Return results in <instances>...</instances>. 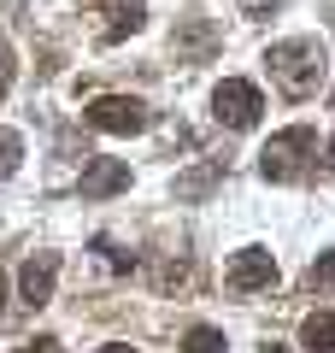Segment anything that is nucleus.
<instances>
[{
  "mask_svg": "<svg viewBox=\"0 0 335 353\" xmlns=\"http://www.w3.org/2000/svg\"><path fill=\"white\" fill-rule=\"evenodd\" d=\"M265 65H271V83L283 88L288 101H312V94H318V83H323V41H312V36L271 41Z\"/></svg>",
  "mask_w": 335,
  "mask_h": 353,
  "instance_id": "1",
  "label": "nucleus"
},
{
  "mask_svg": "<svg viewBox=\"0 0 335 353\" xmlns=\"http://www.w3.org/2000/svg\"><path fill=\"white\" fill-rule=\"evenodd\" d=\"M83 6H100L106 12V41H124L148 24V6L141 0H83Z\"/></svg>",
  "mask_w": 335,
  "mask_h": 353,
  "instance_id": "9",
  "label": "nucleus"
},
{
  "mask_svg": "<svg viewBox=\"0 0 335 353\" xmlns=\"http://www.w3.org/2000/svg\"><path fill=\"white\" fill-rule=\"evenodd\" d=\"M100 353H136V347H124V341H112V347H100Z\"/></svg>",
  "mask_w": 335,
  "mask_h": 353,
  "instance_id": "19",
  "label": "nucleus"
},
{
  "mask_svg": "<svg viewBox=\"0 0 335 353\" xmlns=\"http://www.w3.org/2000/svg\"><path fill=\"white\" fill-rule=\"evenodd\" d=\"M259 353H288V347H283V341H265V347H259Z\"/></svg>",
  "mask_w": 335,
  "mask_h": 353,
  "instance_id": "20",
  "label": "nucleus"
},
{
  "mask_svg": "<svg viewBox=\"0 0 335 353\" xmlns=\"http://www.w3.org/2000/svg\"><path fill=\"white\" fill-rule=\"evenodd\" d=\"M276 6H283V0H241V12H247V18H271Z\"/></svg>",
  "mask_w": 335,
  "mask_h": 353,
  "instance_id": "16",
  "label": "nucleus"
},
{
  "mask_svg": "<svg viewBox=\"0 0 335 353\" xmlns=\"http://www.w3.org/2000/svg\"><path fill=\"white\" fill-rule=\"evenodd\" d=\"M12 77H18V59H12V48H6V36H0V94L12 88Z\"/></svg>",
  "mask_w": 335,
  "mask_h": 353,
  "instance_id": "15",
  "label": "nucleus"
},
{
  "mask_svg": "<svg viewBox=\"0 0 335 353\" xmlns=\"http://www.w3.org/2000/svg\"><path fill=\"white\" fill-rule=\"evenodd\" d=\"M306 289H312V294H329V289H335V248L323 253V259H312V271H306Z\"/></svg>",
  "mask_w": 335,
  "mask_h": 353,
  "instance_id": "13",
  "label": "nucleus"
},
{
  "mask_svg": "<svg viewBox=\"0 0 335 353\" xmlns=\"http://www.w3.org/2000/svg\"><path fill=\"white\" fill-rule=\"evenodd\" d=\"M300 341L312 353H335V312H306L300 318Z\"/></svg>",
  "mask_w": 335,
  "mask_h": 353,
  "instance_id": "11",
  "label": "nucleus"
},
{
  "mask_svg": "<svg viewBox=\"0 0 335 353\" xmlns=\"http://www.w3.org/2000/svg\"><path fill=\"white\" fill-rule=\"evenodd\" d=\"M83 118L94 130H106V136H141V130L153 124V112L141 101H130V94H100V101L83 106Z\"/></svg>",
  "mask_w": 335,
  "mask_h": 353,
  "instance_id": "4",
  "label": "nucleus"
},
{
  "mask_svg": "<svg viewBox=\"0 0 335 353\" xmlns=\"http://www.w3.org/2000/svg\"><path fill=\"white\" fill-rule=\"evenodd\" d=\"M312 153H318V136L306 124H294V130H283V136H271L259 148V176L265 183H294V176H306Z\"/></svg>",
  "mask_w": 335,
  "mask_h": 353,
  "instance_id": "2",
  "label": "nucleus"
},
{
  "mask_svg": "<svg viewBox=\"0 0 335 353\" xmlns=\"http://www.w3.org/2000/svg\"><path fill=\"white\" fill-rule=\"evenodd\" d=\"M329 106H335V94H329Z\"/></svg>",
  "mask_w": 335,
  "mask_h": 353,
  "instance_id": "22",
  "label": "nucleus"
},
{
  "mask_svg": "<svg viewBox=\"0 0 335 353\" xmlns=\"http://www.w3.org/2000/svg\"><path fill=\"white\" fill-rule=\"evenodd\" d=\"M18 159H24V136L18 130H0V183L18 171Z\"/></svg>",
  "mask_w": 335,
  "mask_h": 353,
  "instance_id": "14",
  "label": "nucleus"
},
{
  "mask_svg": "<svg viewBox=\"0 0 335 353\" xmlns=\"http://www.w3.org/2000/svg\"><path fill=\"white\" fill-rule=\"evenodd\" d=\"M259 112H265V94L247 83V77H223V83L212 88V118H218V124L253 130V124H259Z\"/></svg>",
  "mask_w": 335,
  "mask_h": 353,
  "instance_id": "3",
  "label": "nucleus"
},
{
  "mask_svg": "<svg viewBox=\"0 0 335 353\" xmlns=\"http://www.w3.org/2000/svg\"><path fill=\"white\" fill-rule=\"evenodd\" d=\"M24 353H65V347H59V336H36Z\"/></svg>",
  "mask_w": 335,
  "mask_h": 353,
  "instance_id": "17",
  "label": "nucleus"
},
{
  "mask_svg": "<svg viewBox=\"0 0 335 353\" xmlns=\"http://www.w3.org/2000/svg\"><path fill=\"white\" fill-rule=\"evenodd\" d=\"M183 353H230V341H223V330H212V324H194L183 336Z\"/></svg>",
  "mask_w": 335,
  "mask_h": 353,
  "instance_id": "12",
  "label": "nucleus"
},
{
  "mask_svg": "<svg viewBox=\"0 0 335 353\" xmlns=\"http://www.w3.org/2000/svg\"><path fill=\"white\" fill-rule=\"evenodd\" d=\"M53 283H59V253H36V259H24V271H18V301L24 306H48Z\"/></svg>",
  "mask_w": 335,
  "mask_h": 353,
  "instance_id": "7",
  "label": "nucleus"
},
{
  "mask_svg": "<svg viewBox=\"0 0 335 353\" xmlns=\"http://www.w3.org/2000/svg\"><path fill=\"white\" fill-rule=\"evenodd\" d=\"M323 176H335V136H329V148H323Z\"/></svg>",
  "mask_w": 335,
  "mask_h": 353,
  "instance_id": "18",
  "label": "nucleus"
},
{
  "mask_svg": "<svg viewBox=\"0 0 335 353\" xmlns=\"http://www.w3.org/2000/svg\"><path fill=\"white\" fill-rule=\"evenodd\" d=\"M218 183H223V159H206V165H194V171L176 176V201H206Z\"/></svg>",
  "mask_w": 335,
  "mask_h": 353,
  "instance_id": "10",
  "label": "nucleus"
},
{
  "mask_svg": "<svg viewBox=\"0 0 335 353\" xmlns=\"http://www.w3.org/2000/svg\"><path fill=\"white\" fill-rule=\"evenodd\" d=\"M124 189H130V165L124 159H88L83 183H77L83 201H106V194H124Z\"/></svg>",
  "mask_w": 335,
  "mask_h": 353,
  "instance_id": "8",
  "label": "nucleus"
},
{
  "mask_svg": "<svg viewBox=\"0 0 335 353\" xmlns=\"http://www.w3.org/2000/svg\"><path fill=\"white\" fill-rule=\"evenodd\" d=\"M276 283V259L271 248H241L236 259H230V271H223V289L230 294H259Z\"/></svg>",
  "mask_w": 335,
  "mask_h": 353,
  "instance_id": "5",
  "label": "nucleus"
},
{
  "mask_svg": "<svg viewBox=\"0 0 335 353\" xmlns=\"http://www.w3.org/2000/svg\"><path fill=\"white\" fill-rule=\"evenodd\" d=\"M0 312H6V283H0Z\"/></svg>",
  "mask_w": 335,
  "mask_h": 353,
  "instance_id": "21",
  "label": "nucleus"
},
{
  "mask_svg": "<svg viewBox=\"0 0 335 353\" xmlns=\"http://www.w3.org/2000/svg\"><path fill=\"white\" fill-rule=\"evenodd\" d=\"M218 48H223V36H218V24H212V18H176V30H171L176 65H206Z\"/></svg>",
  "mask_w": 335,
  "mask_h": 353,
  "instance_id": "6",
  "label": "nucleus"
}]
</instances>
